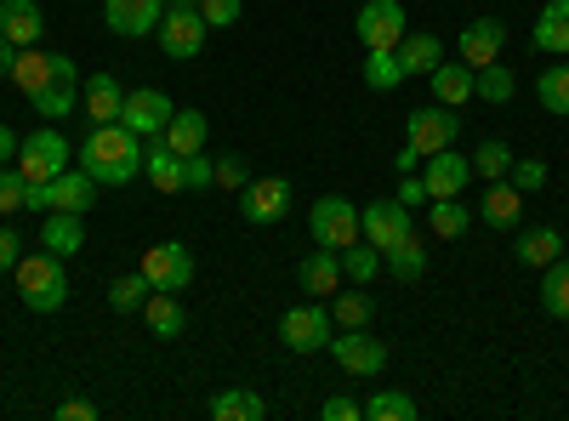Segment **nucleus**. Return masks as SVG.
I'll list each match as a JSON object with an SVG mask.
<instances>
[{"instance_id": "f257e3e1", "label": "nucleus", "mask_w": 569, "mask_h": 421, "mask_svg": "<svg viewBox=\"0 0 569 421\" xmlns=\"http://www.w3.org/2000/svg\"><path fill=\"white\" fill-rule=\"evenodd\" d=\"M74 160H80L86 177H98L103 189H126L131 177H142V137H131L120 120L91 126L86 143L74 149Z\"/></svg>"}, {"instance_id": "f03ea898", "label": "nucleus", "mask_w": 569, "mask_h": 421, "mask_svg": "<svg viewBox=\"0 0 569 421\" xmlns=\"http://www.w3.org/2000/svg\"><path fill=\"white\" fill-rule=\"evenodd\" d=\"M12 285H18V297H23V308L29 313H58L63 302H69V273H63V257H52V251H29V257H18V268H12Z\"/></svg>"}, {"instance_id": "7ed1b4c3", "label": "nucleus", "mask_w": 569, "mask_h": 421, "mask_svg": "<svg viewBox=\"0 0 569 421\" xmlns=\"http://www.w3.org/2000/svg\"><path fill=\"white\" fill-rule=\"evenodd\" d=\"M98 194H103V182L98 177H86V171H58L52 182H29V200H23V211H74V217H86L91 206H98Z\"/></svg>"}, {"instance_id": "20e7f679", "label": "nucleus", "mask_w": 569, "mask_h": 421, "mask_svg": "<svg viewBox=\"0 0 569 421\" xmlns=\"http://www.w3.org/2000/svg\"><path fill=\"white\" fill-rule=\"evenodd\" d=\"M330 331H337V319H330V308H325L319 297L279 313V342H284V353H319V348H330Z\"/></svg>"}, {"instance_id": "39448f33", "label": "nucleus", "mask_w": 569, "mask_h": 421, "mask_svg": "<svg viewBox=\"0 0 569 421\" xmlns=\"http://www.w3.org/2000/svg\"><path fill=\"white\" fill-rule=\"evenodd\" d=\"M69 160H74V149H69V137L58 131V126H40L34 137H23V149H18V177L23 182H52L58 171H69Z\"/></svg>"}, {"instance_id": "423d86ee", "label": "nucleus", "mask_w": 569, "mask_h": 421, "mask_svg": "<svg viewBox=\"0 0 569 421\" xmlns=\"http://www.w3.org/2000/svg\"><path fill=\"white\" fill-rule=\"evenodd\" d=\"M154 40H160V52H166V58L194 63V58L206 52V40H211V23L200 18V7H166Z\"/></svg>"}, {"instance_id": "0eeeda50", "label": "nucleus", "mask_w": 569, "mask_h": 421, "mask_svg": "<svg viewBox=\"0 0 569 421\" xmlns=\"http://www.w3.org/2000/svg\"><path fill=\"white\" fill-rule=\"evenodd\" d=\"M308 233H313V245H325V251L353 245V240H359V206H353L348 194H325V200H313V211H308Z\"/></svg>"}, {"instance_id": "6e6552de", "label": "nucleus", "mask_w": 569, "mask_h": 421, "mask_svg": "<svg viewBox=\"0 0 569 421\" xmlns=\"http://www.w3.org/2000/svg\"><path fill=\"white\" fill-rule=\"evenodd\" d=\"M353 34L365 40V52H399V40L410 34V18L399 0H365L353 18Z\"/></svg>"}, {"instance_id": "1a4fd4ad", "label": "nucleus", "mask_w": 569, "mask_h": 421, "mask_svg": "<svg viewBox=\"0 0 569 421\" xmlns=\"http://www.w3.org/2000/svg\"><path fill=\"white\" fill-rule=\"evenodd\" d=\"M171 114H177V103L166 98V91H154V86H142V91H126V109H120V126H126L131 137H142V143H154V137H166Z\"/></svg>"}, {"instance_id": "9d476101", "label": "nucleus", "mask_w": 569, "mask_h": 421, "mask_svg": "<svg viewBox=\"0 0 569 421\" xmlns=\"http://www.w3.org/2000/svg\"><path fill=\"white\" fill-rule=\"evenodd\" d=\"M456 137H461V114L433 103V109H410L405 120V143L421 149V154H439V149H456Z\"/></svg>"}, {"instance_id": "9b49d317", "label": "nucleus", "mask_w": 569, "mask_h": 421, "mask_svg": "<svg viewBox=\"0 0 569 421\" xmlns=\"http://www.w3.org/2000/svg\"><path fill=\"white\" fill-rule=\"evenodd\" d=\"M29 109H34L46 126H58V120L80 114V69H74V58L58 52V74H52V86H40L34 98H29Z\"/></svg>"}, {"instance_id": "f8f14e48", "label": "nucleus", "mask_w": 569, "mask_h": 421, "mask_svg": "<svg viewBox=\"0 0 569 421\" xmlns=\"http://www.w3.org/2000/svg\"><path fill=\"white\" fill-rule=\"evenodd\" d=\"M233 200H240V217L251 228H273L284 211H291V182H284V177H251Z\"/></svg>"}, {"instance_id": "ddd939ff", "label": "nucleus", "mask_w": 569, "mask_h": 421, "mask_svg": "<svg viewBox=\"0 0 569 421\" xmlns=\"http://www.w3.org/2000/svg\"><path fill=\"white\" fill-rule=\"evenodd\" d=\"M142 273H149L154 291H188V285H194V251H188L182 240L149 245V251H142Z\"/></svg>"}, {"instance_id": "4468645a", "label": "nucleus", "mask_w": 569, "mask_h": 421, "mask_svg": "<svg viewBox=\"0 0 569 421\" xmlns=\"http://www.w3.org/2000/svg\"><path fill=\"white\" fill-rule=\"evenodd\" d=\"M330 359H337L348 377L370 382L388 370V342H376L370 331H342V337H330Z\"/></svg>"}, {"instance_id": "2eb2a0df", "label": "nucleus", "mask_w": 569, "mask_h": 421, "mask_svg": "<svg viewBox=\"0 0 569 421\" xmlns=\"http://www.w3.org/2000/svg\"><path fill=\"white\" fill-rule=\"evenodd\" d=\"M410 233H416V228H410V206H399V200H376V206L359 211V240H370L376 251L410 240Z\"/></svg>"}, {"instance_id": "dca6fc26", "label": "nucleus", "mask_w": 569, "mask_h": 421, "mask_svg": "<svg viewBox=\"0 0 569 421\" xmlns=\"http://www.w3.org/2000/svg\"><path fill=\"white\" fill-rule=\"evenodd\" d=\"M166 7H171V0H103V23L120 40H142V34L160 29Z\"/></svg>"}, {"instance_id": "f3484780", "label": "nucleus", "mask_w": 569, "mask_h": 421, "mask_svg": "<svg viewBox=\"0 0 569 421\" xmlns=\"http://www.w3.org/2000/svg\"><path fill=\"white\" fill-rule=\"evenodd\" d=\"M421 182H427V194H433V200H461L467 182H472V160L439 149V154L421 160Z\"/></svg>"}, {"instance_id": "a211bd4d", "label": "nucleus", "mask_w": 569, "mask_h": 421, "mask_svg": "<svg viewBox=\"0 0 569 421\" xmlns=\"http://www.w3.org/2000/svg\"><path fill=\"white\" fill-rule=\"evenodd\" d=\"M120 109H126V86H120L109 69H98V74H86V80H80V114H86L91 126L120 120Z\"/></svg>"}, {"instance_id": "6ab92c4d", "label": "nucleus", "mask_w": 569, "mask_h": 421, "mask_svg": "<svg viewBox=\"0 0 569 421\" xmlns=\"http://www.w3.org/2000/svg\"><path fill=\"white\" fill-rule=\"evenodd\" d=\"M297 285L308 291V297H319V302H330L348 279H342V251H313V257H302V268H297Z\"/></svg>"}, {"instance_id": "aec40b11", "label": "nucleus", "mask_w": 569, "mask_h": 421, "mask_svg": "<svg viewBox=\"0 0 569 421\" xmlns=\"http://www.w3.org/2000/svg\"><path fill=\"white\" fill-rule=\"evenodd\" d=\"M501 46H507V23L501 18H472L461 29V63L467 69H485V63L501 58Z\"/></svg>"}, {"instance_id": "412c9836", "label": "nucleus", "mask_w": 569, "mask_h": 421, "mask_svg": "<svg viewBox=\"0 0 569 421\" xmlns=\"http://www.w3.org/2000/svg\"><path fill=\"white\" fill-rule=\"evenodd\" d=\"M40 29H46V18H40V0H0V40L7 46H40Z\"/></svg>"}, {"instance_id": "4be33fe9", "label": "nucleus", "mask_w": 569, "mask_h": 421, "mask_svg": "<svg viewBox=\"0 0 569 421\" xmlns=\"http://www.w3.org/2000/svg\"><path fill=\"white\" fill-rule=\"evenodd\" d=\"M530 46L541 58H569V0H547L541 18L530 23Z\"/></svg>"}, {"instance_id": "5701e85b", "label": "nucleus", "mask_w": 569, "mask_h": 421, "mask_svg": "<svg viewBox=\"0 0 569 421\" xmlns=\"http://www.w3.org/2000/svg\"><path fill=\"white\" fill-rule=\"evenodd\" d=\"M40 245L52 251V257H80L86 251V222L74 217V211H46V222H40Z\"/></svg>"}, {"instance_id": "b1692460", "label": "nucleus", "mask_w": 569, "mask_h": 421, "mask_svg": "<svg viewBox=\"0 0 569 421\" xmlns=\"http://www.w3.org/2000/svg\"><path fill=\"white\" fill-rule=\"evenodd\" d=\"M142 319H149V337L160 342H177L188 331V308L177 291H149V302H142Z\"/></svg>"}, {"instance_id": "393cba45", "label": "nucleus", "mask_w": 569, "mask_h": 421, "mask_svg": "<svg viewBox=\"0 0 569 421\" xmlns=\"http://www.w3.org/2000/svg\"><path fill=\"white\" fill-rule=\"evenodd\" d=\"M479 217H485L496 233H512V228H518V217H525V194H518L512 182L501 177V182H490V189H485V200H479Z\"/></svg>"}, {"instance_id": "a878e982", "label": "nucleus", "mask_w": 569, "mask_h": 421, "mask_svg": "<svg viewBox=\"0 0 569 421\" xmlns=\"http://www.w3.org/2000/svg\"><path fill=\"white\" fill-rule=\"evenodd\" d=\"M142 171H149V182H154L160 194H182V154L166 143V137L142 143Z\"/></svg>"}, {"instance_id": "bb28decb", "label": "nucleus", "mask_w": 569, "mask_h": 421, "mask_svg": "<svg viewBox=\"0 0 569 421\" xmlns=\"http://www.w3.org/2000/svg\"><path fill=\"white\" fill-rule=\"evenodd\" d=\"M52 74H58V52H40V46H23V52L12 58V86L23 91V98H34L40 86H52Z\"/></svg>"}, {"instance_id": "cd10ccee", "label": "nucleus", "mask_w": 569, "mask_h": 421, "mask_svg": "<svg viewBox=\"0 0 569 421\" xmlns=\"http://www.w3.org/2000/svg\"><path fill=\"white\" fill-rule=\"evenodd\" d=\"M399 63H405V80H416V74H433V69L445 63V40H439L433 29L405 34V40H399Z\"/></svg>"}, {"instance_id": "c85d7f7f", "label": "nucleus", "mask_w": 569, "mask_h": 421, "mask_svg": "<svg viewBox=\"0 0 569 421\" xmlns=\"http://www.w3.org/2000/svg\"><path fill=\"white\" fill-rule=\"evenodd\" d=\"M563 257V240H558V228H518V240H512V262H525V268H547Z\"/></svg>"}, {"instance_id": "c756f323", "label": "nucleus", "mask_w": 569, "mask_h": 421, "mask_svg": "<svg viewBox=\"0 0 569 421\" xmlns=\"http://www.w3.org/2000/svg\"><path fill=\"white\" fill-rule=\"evenodd\" d=\"M427 86H433V103H445V109L472 103V69L467 63H439L433 74H427Z\"/></svg>"}, {"instance_id": "7c9ffc66", "label": "nucleus", "mask_w": 569, "mask_h": 421, "mask_svg": "<svg viewBox=\"0 0 569 421\" xmlns=\"http://www.w3.org/2000/svg\"><path fill=\"white\" fill-rule=\"evenodd\" d=\"M206 137H211V120H206L200 109H177L171 126H166V143H171L177 154H200Z\"/></svg>"}, {"instance_id": "2f4dec72", "label": "nucleus", "mask_w": 569, "mask_h": 421, "mask_svg": "<svg viewBox=\"0 0 569 421\" xmlns=\"http://www.w3.org/2000/svg\"><path fill=\"white\" fill-rule=\"evenodd\" d=\"M330 319H337V331H370V319H376L370 291H365V285L337 291V297H330Z\"/></svg>"}, {"instance_id": "473e14b6", "label": "nucleus", "mask_w": 569, "mask_h": 421, "mask_svg": "<svg viewBox=\"0 0 569 421\" xmlns=\"http://www.w3.org/2000/svg\"><path fill=\"white\" fill-rule=\"evenodd\" d=\"M262 415H268V404L251 388H228L211 399V421H262Z\"/></svg>"}, {"instance_id": "72a5a7b5", "label": "nucleus", "mask_w": 569, "mask_h": 421, "mask_svg": "<svg viewBox=\"0 0 569 421\" xmlns=\"http://www.w3.org/2000/svg\"><path fill=\"white\" fill-rule=\"evenodd\" d=\"M382 262H388V273L399 279V285H410V279H421V273H427V245L410 233V240H399V245H388V251H382Z\"/></svg>"}, {"instance_id": "f704fd0d", "label": "nucleus", "mask_w": 569, "mask_h": 421, "mask_svg": "<svg viewBox=\"0 0 569 421\" xmlns=\"http://www.w3.org/2000/svg\"><path fill=\"white\" fill-rule=\"evenodd\" d=\"M365 415H370V421H416L421 404H416L410 393H399V388H376V393L365 399Z\"/></svg>"}, {"instance_id": "c9c22d12", "label": "nucleus", "mask_w": 569, "mask_h": 421, "mask_svg": "<svg viewBox=\"0 0 569 421\" xmlns=\"http://www.w3.org/2000/svg\"><path fill=\"white\" fill-rule=\"evenodd\" d=\"M541 308L552 319H569V257H558V262L541 268Z\"/></svg>"}, {"instance_id": "e433bc0d", "label": "nucleus", "mask_w": 569, "mask_h": 421, "mask_svg": "<svg viewBox=\"0 0 569 421\" xmlns=\"http://www.w3.org/2000/svg\"><path fill=\"white\" fill-rule=\"evenodd\" d=\"M472 98H485V103H512V69L496 58V63H485V69H472Z\"/></svg>"}, {"instance_id": "4c0bfd02", "label": "nucleus", "mask_w": 569, "mask_h": 421, "mask_svg": "<svg viewBox=\"0 0 569 421\" xmlns=\"http://www.w3.org/2000/svg\"><path fill=\"white\" fill-rule=\"evenodd\" d=\"M512 149L501 143V137H485V143L479 149H472V177H485V182H501L507 171H512Z\"/></svg>"}, {"instance_id": "58836bf2", "label": "nucleus", "mask_w": 569, "mask_h": 421, "mask_svg": "<svg viewBox=\"0 0 569 421\" xmlns=\"http://www.w3.org/2000/svg\"><path fill=\"white\" fill-rule=\"evenodd\" d=\"M376 268H382V251H376L370 240H353V245H342V279H348V285H370V279H376Z\"/></svg>"}, {"instance_id": "ea45409f", "label": "nucleus", "mask_w": 569, "mask_h": 421, "mask_svg": "<svg viewBox=\"0 0 569 421\" xmlns=\"http://www.w3.org/2000/svg\"><path fill=\"white\" fill-rule=\"evenodd\" d=\"M149 291H154V285H149V273H142V268H137V273H120L114 285H109V308H114V313H142Z\"/></svg>"}, {"instance_id": "a19ab883", "label": "nucleus", "mask_w": 569, "mask_h": 421, "mask_svg": "<svg viewBox=\"0 0 569 421\" xmlns=\"http://www.w3.org/2000/svg\"><path fill=\"white\" fill-rule=\"evenodd\" d=\"M536 98H541V109L547 114H569V63H552V69H541V80H536Z\"/></svg>"}, {"instance_id": "79ce46f5", "label": "nucleus", "mask_w": 569, "mask_h": 421, "mask_svg": "<svg viewBox=\"0 0 569 421\" xmlns=\"http://www.w3.org/2000/svg\"><path fill=\"white\" fill-rule=\"evenodd\" d=\"M365 86H370V91H399V86H405L399 52H365Z\"/></svg>"}, {"instance_id": "37998d69", "label": "nucleus", "mask_w": 569, "mask_h": 421, "mask_svg": "<svg viewBox=\"0 0 569 421\" xmlns=\"http://www.w3.org/2000/svg\"><path fill=\"white\" fill-rule=\"evenodd\" d=\"M427 228H433L439 240H461L467 233V206L461 200H427Z\"/></svg>"}, {"instance_id": "c03bdc74", "label": "nucleus", "mask_w": 569, "mask_h": 421, "mask_svg": "<svg viewBox=\"0 0 569 421\" xmlns=\"http://www.w3.org/2000/svg\"><path fill=\"white\" fill-rule=\"evenodd\" d=\"M188 189H194V194L200 189H217V154H206V149L200 154H182V194Z\"/></svg>"}, {"instance_id": "a18cd8bd", "label": "nucleus", "mask_w": 569, "mask_h": 421, "mask_svg": "<svg viewBox=\"0 0 569 421\" xmlns=\"http://www.w3.org/2000/svg\"><path fill=\"white\" fill-rule=\"evenodd\" d=\"M507 182H512L518 194H541V189H547V166L518 154V160H512V171H507Z\"/></svg>"}, {"instance_id": "49530a36", "label": "nucleus", "mask_w": 569, "mask_h": 421, "mask_svg": "<svg viewBox=\"0 0 569 421\" xmlns=\"http://www.w3.org/2000/svg\"><path fill=\"white\" fill-rule=\"evenodd\" d=\"M23 200H29V182L18 177V166H0V217L23 211Z\"/></svg>"}, {"instance_id": "de8ad7c7", "label": "nucleus", "mask_w": 569, "mask_h": 421, "mask_svg": "<svg viewBox=\"0 0 569 421\" xmlns=\"http://www.w3.org/2000/svg\"><path fill=\"white\" fill-rule=\"evenodd\" d=\"M246 182H251V166H246V154H217V189L240 194Z\"/></svg>"}, {"instance_id": "09e8293b", "label": "nucleus", "mask_w": 569, "mask_h": 421, "mask_svg": "<svg viewBox=\"0 0 569 421\" xmlns=\"http://www.w3.org/2000/svg\"><path fill=\"white\" fill-rule=\"evenodd\" d=\"M200 18L211 29H233V23L246 18V0H200Z\"/></svg>"}, {"instance_id": "8fccbe9b", "label": "nucleus", "mask_w": 569, "mask_h": 421, "mask_svg": "<svg viewBox=\"0 0 569 421\" xmlns=\"http://www.w3.org/2000/svg\"><path fill=\"white\" fill-rule=\"evenodd\" d=\"M18 257H23L18 228H7V222H0V273H12V268H18Z\"/></svg>"}, {"instance_id": "3c124183", "label": "nucleus", "mask_w": 569, "mask_h": 421, "mask_svg": "<svg viewBox=\"0 0 569 421\" xmlns=\"http://www.w3.org/2000/svg\"><path fill=\"white\" fill-rule=\"evenodd\" d=\"M319 415H325V421H359V415H365V404L337 393V399H325V410H319Z\"/></svg>"}, {"instance_id": "603ef678", "label": "nucleus", "mask_w": 569, "mask_h": 421, "mask_svg": "<svg viewBox=\"0 0 569 421\" xmlns=\"http://www.w3.org/2000/svg\"><path fill=\"white\" fill-rule=\"evenodd\" d=\"M399 206H421V200H433V194H427V182L410 171V177H399V194H393Z\"/></svg>"}, {"instance_id": "864d4df0", "label": "nucleus", "mask_w": 569, "mask_h": 421, "mask_svg": "<svg viewBox=\"0 0 569 421\" xmlns=\"http://www.w3.org/2000/svg\"><path fill=\"white\" fill-rule=\"evenodd\" d=\"M58 421H98V404H91V399H63Z\"/></svg>"}, {"instance_id": "5fc2aeb1", "label": "nucleus", "mask_w": 569, "mask_h": 421, "mask_svg": "<svg viewBox=\"0 0 569 421\" xmlns=\"http://www.w3.org/2000/svg\"><path fill=\"white\" fill-rule=\"evenodd\" d=\"M18 149H23V137H18L12 126H0V166H12V160H18Z\"/></svg>"}, {"instance_id": "6e6d98bb", "label": "nucleus", "mask_w": 569, "mask_h": 421, "mask_svg": "<svg viewBox=\"0 0 569 421\" xmlns=\"http://www.w3.org/2000/svg\"><path fill=\"white\" fill-rule=\"evenodd\" d=\"M421 160H427V154H421V149H410V143H405V149H399V154H393V171H399V177H410V171H421Z\"/></svg>"}, {"instance_id": "4d7b16f0", "label": "nucleus", "mask_w": 569, "mask_h": 421, "mask_svg": "<svg viewBox=\"0 0 569 421\" xmlns=\"http://www.w3.org/2000/svg\"><path fill=\"white\" fill-rule=\"evenodd\" d=\"M12 58H18V46H7V40H0V80L12 74Z\"/></svg>"}, {"instance_id": "13d9d810", "label": "nucleus", "mask_w": 569, "mask_h": 421, "mask_svg": "<svg viewBox=\"0 0 569 421\" xmlns=\"http://www.w3.org/2000/svg\"><path fill=\"white\" fill-rule=\"evenodd\" d=\"M171 7H200V0H171Z\"/></svg>"}, {"instance_id": "bf43d9fd", "label": "nucleus", "mask_w": 569, "mask_h": 421, "mask_svg": "<svg viewBox=\"0 0 569 421\" xmlns=\"http://www.w3.org/2000/svg\"><path fill=\"white\" fill-rule=\"evenodd\" d=\"M563 251H569V233H563Z\"/></svg>"}]
</instances>
